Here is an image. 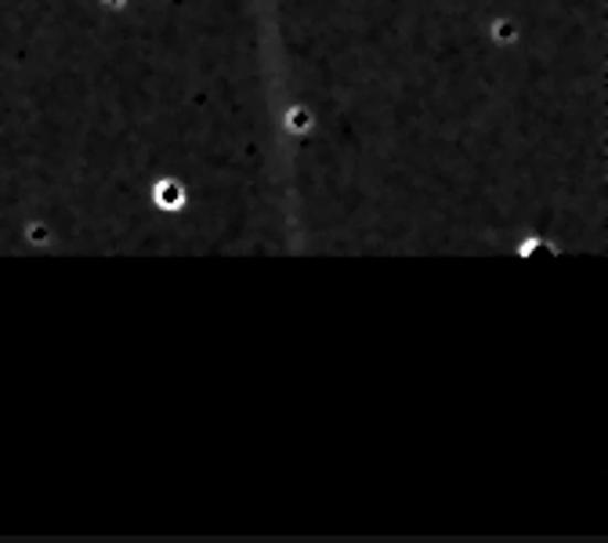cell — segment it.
Segmentation results:
<instances>
[{"instance_id":"6da1fadb","label":"cell","mask_w":608,"mask_h":543,"mask_svg":"<svg viewBox=\"0 0 608 543\" xmlns=\"http://www.w3.org/2000/svg\"><path fill=\"white\" fill-rule=\"evenodd\" d=\"M181 200H185V192H181V185H174V181H163V185L157 189V203L167 206V211L181 206Z\"/></svg>"}]
</instances>
